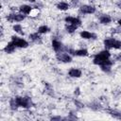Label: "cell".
<instances>
[{"instance_id": "83f0119b", "label": "cell", "mask_w": 121, "mask_h": 121, "mask_svg": "<svg viewBox=\"0 0 121 121\" xmlns=\"http://www.w3.org/2000/svg\"><path fill=\"white\" fill-rule=\"evenodd\" d=\"M119 1H121V0H119Z\"/></svg>"}, {"instance_id": "8992f818", "label": "cell", "mask_w": 121, "mask_h": 121, "mask_svg": "<svg viewBox=\"0 0 121 121\" xmlns=\"http://www.w3.org/2000/svg\"><path fill=\"white\" fill-rule=\"evenodd\" d=\"M56 59L62 63H70L73 60L72 56L68 52H62V51L56 53Z\"/></svg>"}, {"instance_id": "52a82bcc", "label": "cell", "mask_w": 121, "mask_h": 121, "mask_svg": "<svg viewBox=\"0 0 121 121\" xmlns=\"http://www.w3.org/2000/svg\"><path fill=\"white\" fill-rule=\"evenodd\" d=\"M78 12L82 15H86V14H94L96 12V8L93 5H82L79 7L78 9Z\"/></svg>"}, {"instance_id": "9c48e42d", "label": "cell", "mask_w": 121, "mask_h": 121, "mask_svg": "<svg viewBox=\"0 0 121 121\" xmlns=\"http://www.w3.org/2000/svg\"><path fill=\"white\" fill-rule=\"evenodd\" d=\"M79 37L83 40H95L97 38L96 34L88 30H81L79 32Z\"/></svg>"}, {"instance_id": "ffe728a7", "label": "cell", "mask_w": 121, "mask_h": 121, "mask_svg": "<svg viewBox=\"0 0 121 121\" xmlns=\"http://www.w3.org/2000/svg\"><path fill=\"white\" fill-rule=\"evenodd\" d=\"M49 31H50V27L46 25H41L37 29V32H39L40 34H47Z\"/></svg>"}, {"instance_id": "5b68a950", "label": "cell", "mask_w": 121, "mask_h": 121, "mask_svg": "<svg viewBox=\"0 0 121 121\" xmlns=\"http://www.w3.org/2000/svg\"><path fill=\"white\" fill-rule=\"evenodd\" d=\"M10 41L15 44V46L17 48H27L28 45H29L28 42L26 39H24L22 37H19V36H16V35L11 36Z\"/></svg>"}, {"instance_id": "44dd1931", "label": "cell", "mask_w": 121, "mask_h": 121, "mask_svg": "<svg viewBox=\"0 0 121 121\" xmlns=\"http://www.w3.org/2000/svg\"><path fill=\"white\" fill-rule=\"evenodd\" d=\"M9 108L11 110H13V111H15V110H17L19 108V106H18V104H17V102L15 100V97H12L9 100Z\"/></svg>"}, {"instance_id": "d4e9b609", "label": "cell", "mask_w": 121, "mask_h": 121, "mask_svg": "<svg viewBox=\"0 0 121 121\" xmlns=\"http://www.w3.org/2000/svg\"><path fill=\"white\" fill-rule=\"evenodd\" d=\"M117 24H118V26H121V18L117 20Z\"/></svg>"}, {"instance_id": "7402d4cb", "label": "cell", "mask_w": 121, "mask_h": 121, "mask_svg": "<svg viewBox=\"0 0 121 121\" xmlns=\"http://www.w3.org/2000/svg\"><path fill=\"white\" fill-rule=\"evenodd\" d=\"M109 113L115 117V118H118V119H121V112L119 111H116V110H109Z\"/></svg>"}, {"instance_id": "603a6c76", "label": "cell", "mask_w": 121, "mask_h": 121, "mask_svg": "<svg viewBox=\"0 0 121 121\" xmlns=\"http://www.w3.org/2000/svg\"><path fill=\"white\" fill-rule=\"evenodd\" d=\"M100 67H101L100 69L105 73H110L112 71V66H110V65H103V66H100Z\"/></svg>"}, {"instance_id": "7a4b0ae2", "label": "cell", "mask_w": 121, "mask_h": 121, "mask_svg": "<svg viewBox=\"0 0 121 121\" xmlns=\"http://www.w3.org/2000/svg\"><path fill=\"white\" fill-rule=\"evenodd\" d=\"M103 45L106 49H121V41L118 39H115L113 37H108L103 40Z\"/></svg>"}, {"instance_id": "ba28073f", "label": "cell", "mask_w": 121, "mask_h": 121, "mask_svg": "<svg viewBox=\"0 0 121 121\" xmlns=\"http://www.w3.org/2000/svg\"><path fill=\"white\" fill-rule=\"evenodd\" d=\"M64 22L66 24H73L76 25L78 26H80L82 25V21L79 17L78 16H71V15H67L64 17Z\"/></svg>"}, {"instance_id": "7c38bea8", "label": "cell", "mask_w": 121, "mask_h": 121, "mask_svg": "<svg viewBox=\"0 0 121 121\" xmlns=\"http://www.w3.org/2000/svg\"><path fill=\"white\" fill-rule=\"evenodd\" d=\"M68 76L70 78H78L82 76V71L78 68H76V67H72L69 69L68 71Z\"/></svg>"}, {"instance_id": "30bf717a", "label": "cell", "mask_w": 121, "mask_h": 121, "mask_svg": "<svg viewBox=\"0 0 121 121\" xmlns=\"http://www.w3.org/2000/svg\"><path fill=\"white\" fill-rule=\"evenodd\" d=\"M51 46H52V48L55 52H61L64 49V46H63L62 43L58 39H53L51 41Z\"/></svg>"}, {"instance_id": "ac0fdd59", "label": "cell", "mask_w": 121, "mask_h": 121, "mask_svg": "<svg viewBox=\"0 0 121 121\" xmlns=\"http://www.w3.org/2000/svg\"><path fill=\"white\" fill-rule=\"evenodd\" d=\"M78 27V26L73 25V24H65V30H66V32L69 33V34L75 33V32L77 31Z\"/></svg>"}, {"instance_id": "9a60e30c", "label": "cell", "mask_w": 121, "mask_h": 121, "mask_svg": "<svg viewBox=\"0 0 121 121\" xmlns=\"http://www.w3.org/2000/svg\"><path fill=\"white\" fill-rule=\"evenodd\" d=\"M16 48H17V47L15 46V44L10 41V42H9V43L4 46L3 51H4L5 53H7V54H12V53L15 51Z\"/></svg>"}, {"instance_id": "5bb4252c", "label": "cell", "mask_w": 121, "mask_h": 121, "mask_svg": "<svg viewBox=\"0 0 121 121\" xmlns=\"http://www.w3.org/2000/svg\"><path fill=\"white\" fill-rule=\"evenodd\" d=\"M18 9H19V12H21L25 15H28L32 11V7L30 5H27V4H23L19 7Z\"/></svg>"}, {"instance_id": "4316f807", "label": "cell", "mask_w": 121, "mask_h": 121, "mask_svg": "<svg viewBox=\"0 0 121 121\" xmlns=\"http://www.w3.org/2000/svg\"><path fill=\"white\" fill-rule=\"evenodd\" d=\"M72 1H80V0H72Z\"/></svg>"}, {"instance_id": "8fae6325", "label": "cell", "mask_w": 121, "mask_h": 121, "mask_svg": "<svg viewBox=\"0 0 121 121\" xmlns=\"http://www.w3.org/2000/svg\"><path fill=\"white\" fill-rule=\"evenodd\" d=\"M98 22H99L100 25L108 26V25H110L112 22V18L109 14H101L99 16V18H98Z\"/></svg>"}, {"instance_id": "d6986e66", "label": "cell", "mask_w": 121, "mask_h": 121, "mask_svg": "<svg viewBox=\"0 0 121 121\" xmlns=\"http://www.w3.org/2000/svg\"><path fill=\"white\" fill-rule=\"evenodd\" d=\"M12 30L17 33V34H20V35H24V28L22 26V25L20 24H14L12 26Z\"/></svg>"}, {"instance_id": "484cf974", "label": "cell", "mask_w": 121, "mask_h": 121, "mask_svg": "<svg viewBox=\"0 0 121 121\" xmlns=\"http://www.w3.org/2000/svg\"><path fill=\"white\" fill-rule=\"evenodd\" d=\"M26 1H27V2H29V3H35L37 0H26Z\"/></svg>"}, {"instance_id": "e0dca14e", "label": "cell", "mask_w": 121, "mask_h": 121, "mask_svg": "<svg viewBox=\"0 0 121 121\" xmlns=\"http://www.w3.org/2000/svg\"><path fill=\"white\" fill-rule=\"evenodd\" d=\"M75 56L77 57H87L89 56V51L86 48H79L75 50Z\"/></svg>"}, {"instance_id": "2e32d148", "label": "cell", "mask_w": 121, "mask_h": 121, "mask_svg": "<svg viewBox=\"0 0 121 121\" xmlns=\"http://www.w3.org/2000/svg\"><path fill=\"white\" fill-rule=\"evenodd\" d=\"M28 38L31 42L35 43H42V37H41V34L39 32H32L28 35Z\"/></svg>"}, {"instance_id": "3957f363", "label": "cell", "mask_w": 121, "mask_h": 121, "mask_svg": "<svg viewBox=\"0 0 121 121\" xmlns=\"http://www.w3.org/2000/svg\"><path fill=\"white\" fill-rule=\"evenodd\" d=\"M26 19V15L21 13V12H11L6 15V20L9 23H19V22H23Z\"/></svg>"}, {"instance_id": "277c9868", "label": "cell", "mask_w": 121, "mask_h": 121, "mask_svg": "<svg viewBox=\"0 0 121 121\" xmlns=\"http://www.w3.org/2000/svg\"><path fill=\"white\" fill-rule=\"evenodd\" d=\"M15 100H16L18 106L20 108H23V109H29L32 105L31 99L29 97H26V96L17 95V96H15Z\"/></svg>"}, {"instance_id": "6da1fadb", "label": "cell", "mask_w": 121, "mask_h": 121, "mask_svg": "<svg viewBox=\"0 0 121 121\" xmlns=\"http://www.w3.org/2000/svg\"><path fill=\"white\" fill-rule=\"evenodd\" d=\"M111 57H112L111 52L105 48L99 51L98 53H96L93 57V63L95 65H99V66H103V65L112 66L113 64V61L111 60Z\"/></svg>"}, {"instance_id": "4fadbf2b", "label": "cell", "mask_w": 121, "mask_h": 121, "mask_svg": "<svg viewBox=\"0 0 121 121\" xmlns=\"http://www.w3.org/2000/svg\"><path fill=\"white\" fill-rule=\"evenodd\" d=\"M70 7H71V5L66 1H60L56 5L57 9H59L60 11H66V10H68L70 9Z\"/></svg>"}, {"instance_id": "cb8c5ba5", "label": "cell", "mask_w": 121, "mask_h": 121, "mask_svg": "<svg viewBox=\"0 0 121 121\" xmlns=\"http://www.w3.org/2000/svg\"><path fill=\"white\" fill-rule=\"evenodd\" d=\"M74 94H75V95H79V94H80V92H79V88H77V89H75V92H74Z\"/></svg>"}]
</instances>
